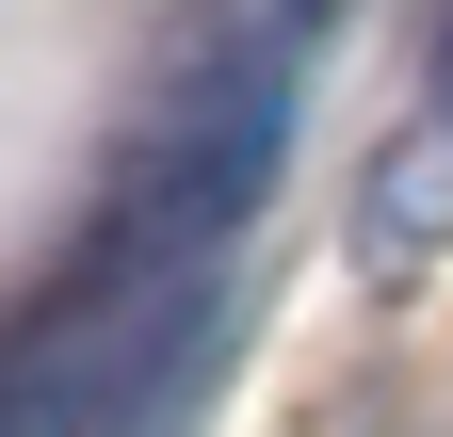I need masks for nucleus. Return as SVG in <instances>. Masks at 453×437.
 <instances>
[{"instance_id": "nucleus-1", "label": "nucleus", "mask_w": 453, "mask_h": 437, "mask_svg": "<svg viewBox=\"0 0 453 437\" xmlns=\"http://www.w3.org/2000/svg\"><path fill=\"white\" fill-rule=\"evenodd\" d=\"M437 97H453V33H437Z\"/></svg>"}]
</instances>
